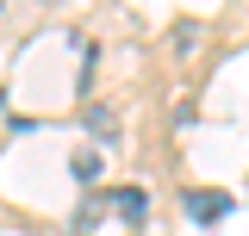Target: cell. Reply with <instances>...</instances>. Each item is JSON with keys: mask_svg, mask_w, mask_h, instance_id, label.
Returning a JSON list of instances; mask_svg holds the SVG:
<instances>
[{"mask_svg": "<svg viewBox=\"0 0 249 236\" xmlns=\"http://www.w3.org/2000/svg\"><path fill=\"white\" fill-rule=\"evenodd\" d=\"M224 211H231L224 193H187V218H193V224H218Z\"/></svg>", "mask_w": 249, "mask_h": 236, "instance_id": "1", "label": "cell"}, {"mask_svg": "<svg viewBox=\"0 0 249 236\" xmlns=\"http://www.w3.org/2000/svg\"><path fill=\"white\" fill-rule=\"evenodd\" d=\"M143 205H150V199H143V186H124V193L106 199V211H119L124 224H143Z\"/></svg>", "mask_w": 249, "mask_h": 236, "instance_id": "2", "label": "cell"}, {"mask_svg": "<svg viewBox=\"0 0 249 236\" xmlns=\"http://www.w3.org/2000/svg\"><path fill=\"white\" fill-rule=\"evenodd\" d=\"M69 168H75V180H93V174H100V155H93V149H75Z\"/></svg>", "mask_w": 249, "mask_h": 236, "instance_id": "3", "label": "cell"}, {"mask_svg": "<svg viewBox=\"0 0 249 236\" xmlns=\"http://www.w3.org/2000/svg\"><path fill=\"white\" fill-rule=\"evenodd\" d=\"M88 124H93V131H100V137H112V131H119V118L106 112V106H88Z\"/></svg>", "mask_w": 249, "mask_h": 236, "instance_id": "4", "label": "cell"}]
</instances>
